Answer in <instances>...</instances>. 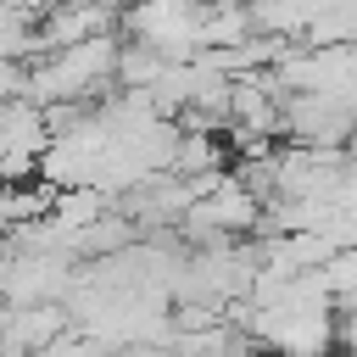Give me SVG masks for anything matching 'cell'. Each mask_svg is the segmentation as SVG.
<instances>
[{
	"label": "cell",
	"instance_id": "6da1fadb",
	"mask_svg": "<svg viewBox=\"0 0 357 357\" xmlns=\"http://www.w3.org/2000/svg\"><path fill=\"white\" fill-rule=\"evenodd\" d=\"M117 73V45L106 33H89V39H73V45H56L50 61L28 78L33 100H78V95H95L100 84H112Z\"/></svg>",
	"mask_w": 357,
	"mask_h": 357
}]
</instances>
